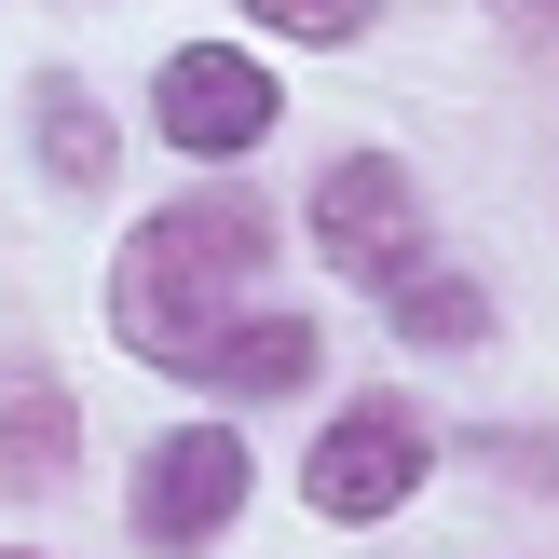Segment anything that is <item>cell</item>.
<instances>
[{
    "label": "cell",
    "mask_w": 559,
    "mask_h": 559,
    "mask_svg": "<svg viewBox=\"0 0 559 559\" xmlns=\"http://www.w3.org/2000/svg\"><path fill=\"white\" fill-rule=\"evenodd\" d=\"M273 233L246 191H191V205L136 218L123 260H109V328H123V355H151V369H218V342L246 328V287H260Z\"/></svg>",
    "instance_id": "obj_1"
},
{
    "label": "cell",
    "mask_w": 559,
    "mask_h": 559,
    "mask_svg": "<svg viewBox=\"0 0 559 559\" xmlns=\"http://www.w3.org/2000/svg\"><path fill=\"white\" fill-rule=\"evenodd\" d=\"M314 246L342 260V287H409L424 273V191H409V164L355 151L314 178Z\"/></svg>",
    "instance_id": "obj_2"
},
{
    "label": "cell",
    "mask_w": 559,
    "mask_h": 559,
    "mask_svg": "<svg viewBox=\"0 0 559 559\" xmlns=\"http://www.w3.org/2000/svg\"><path fill=\"white\" fill-rule=\"evenodd\" d=\"M300 491H314V519H342V533L396 519L409 491H424V424H409V409H342V424L314 437V464H300Z\"/></svg>",
    "instance_id": "obj_3"
},
{
    "label": "cell",
    "mask_w": 559,
    "mask_h": 559,
    "mask_svg": "<svg viewBox=\"0 0 559 559\" xmlns=\"http://www.w3.org/2000/svg\"><path fill=\"white\" fill-rule=\"evenodd\" d=\"M164 136H178L191 164H233V151H260L273 136V69L260 55H233V41H191V55H164Z\"/></svg>",
    "instance_id": "obj_4"
},
{
    "label": "cell",
    "mask_w": 559,
    "mask_h": 559,
    "mask_svg": "<svg viewBox=\"0 0 559 559\" xmlns=\"http://www.w3.org/2000/svg\"><path fill=\"white\" fill-rule=\"evenodd\" d=\"M233 506H246V437H233V424H178V437L151 451V478H136V533L178 546V559L233 533Z\"/></svg>",
    "instance_id": "obj_5"
},
{
    "label": "cell",
    "mask_w": 559,
    "mask_h": 559,
    "mask_svg": "<svg viewBox=\"0 0 559 559\" xmlns=\"http://www.w3.org/2000/svg\"><path fill=\"white\" fill-rule=\"evenodd\" d=\"M69 478V396L41 369H0V491H55Z\"/></svg>",
    "instance_id": "obj_6"
},
{
    "label": "cell",
    "mask_w": 559,
    "mask_h": 559,
    "mask_svg": "<svg viewBox=\"0 0 559 559\" xmlns=\"http://www.w3.org/2000/svg\"><path fill=\"white\" fill-rule=\"evenodd\" d=\"M27 109H41V164H55L69 191H96L109 164H123V151H109V123H96V96H82L69 69H41V82H27Z\"/></svg>",
    "instance_id": "obj_7"
},
{
    "label": "cell",
    "mask_w": 559,
    "mask_h": 559,
    "mask_svg": "<svg viewBox=\"0 0 559 559\" xmlns=\"http://www.w3.org/2000/svg\"><path fill=\"white\" fill-rule=\"evenodd\" d=\"M205 382H233V396H287V382H314V328H300V314H246L233 342H218Z\"/></svg>",
    "instance_id": "obj_8"
},
{
    "label": "cell",
    "mask_w": 559,
    "mask_h": 559,
    "mask_svg": "<svg viewBox=\"0 0 559 559\" xmlns=\"http://www.w3.org/2000/svg\"><path fill=\"white\" fill-rule=\"evenodd\" d=\"M382 300H396L409 342H478V328H491V300L464 287V273H409V287H382Z\"/></svg>",
    "instance_id": "obj_9"
},
{
    "label": "cell",
    "mask_w": 559,
    "mask_h": 559,
    "mask_svg": "<svg viewBox=\"0 0 559 559\" xmlns=\"http://www.w3.org/2000/svg\"><path fill=\"white\" fill-rule=\"evenodd\" d=\"M260 27H287V41H355L369 27V0H246Z\"/></svg>",
    "instance_id": "obj_10"
},
{
    "label": "cell",
    "mask_w": 559,
    "mask_h": 559,
    "mask_svg": "<svg viewBox=\"0 0 559 559\" xmlns=\"http://www.w3.org/2000/svg\"><path fill=\"white\" fill-rule=\"evenodd\" d=\"M519 14H559V0H519Z\"/></svg>",
    "instance_id": "obj_11"
},
{
    "label": "cell",
    "mask_w": 559,
    "mask_h": 559,
    "mask_svg": "<svg viewBox=\"0 0 559 559\" xmlns=\"http://www.w3.org/2000/svg\"><path fill=\"white\" fill-rule=\"evenodd\" d=\"M0 559H14V546H0Z\"/></svg>",
    "instance_id": "obj_12"
}]
</instances>
